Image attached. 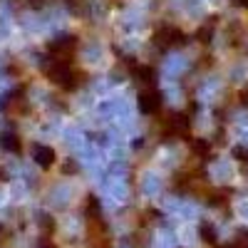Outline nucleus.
Wrapping results in <instances>:
<instances>
[{"label":"nucleus","mask_w":248,"mask_h":248,"mask_svg":"<svg viewBox=\"0 0 248 248\" xmlns=\"http://www.w3.org/2000/svg\"><path fill=\"white\" fill-rule=\"evenodd\" d=\"M47 77L50 82H55V85L65 87V90H75L77 82H82V75L72 72L70 65H65V62H55L52 67H47Z\"/></svg>","instance_id":"f257e3e1"},{"label":"nucleus","mask_w":248,"mask_h":248,"mask_svg":"<svg viewBox=\"0 0 248 248\" xmlns=\"http://www.w3.org/2000/svg\"><path fill=\"white\" fill-rule=\"evenodd\" d=\"M75 40L72 37H57V40H52L50 43V52H52V57H55V62H65V65H70V57L75 55Z\"/></svg>","instance_id":"f03ea898"},{"label":"nucleus","mask_w":248,"mask_h":248,"mask_svg":"<svg viewBox=\"0 0 248 248\" xmlns=\"http://www.w3.org/2000/svg\"><path fill=\"white\" fill-rule=\"evenodd\" d=\"M156 45H164V47H171V45H184V32L179 28H161L156 35Z\"/></svg>","instance_id":"7ed1b4c3"},{"label":"nucleus","mask_w":248,"mask_h":248,"mask_svg":"<svg viewBox=\"0 0 248 248\" xmlns=\"http://www.w3.org/2000/svg\"><path fill=\"white\" fill-rule=\"evenodd\" d=\"M159 107H161V94L156 90H149V92L139 94V109L144 114H154Z\"/></svg>","instance_id":"20e7f679"},{"label":"nucleus","mask_w":248,"mask_h":248,"mask_svg":"<svg viewBox=\"0 0 248 248\" xmlns=\"http://www.w3.org/2000/svg\"><path fill=\"white\" fill-rule=\"evenodd\" d=\"M32 159H35L43 169H47V167H52V161H55V152H52L50 147H40V144H37V147L32 149Z\"/></svg>","instance_id":"39448f33"},{"label":"nucleus","mask_w":248,"mask_h":248,"mask_svg":"<svg viewBox=\"0 0 248 248\" xmlns=\"http://www.w3.org/2000/svg\"><path fill=\"white\" fill-rule=\"evenodd\" d=\"M0 147L13 152V154H17L20 152V139L15 134H3V137H0Z\"/></svg>","instance_id":"423d86ee"},{"label":"nucleus","mask_w":248,"mask_h":248,"mask_svg":"<svg viewBox=\"0 0 248 248\" xmlns=\"http://www.w3.org/2000/svg\"><path fill=\"white\" fill-rule=\"evenodd\" d=\"M134 77H137V82H154V70L152 67H137Z\"/></svg>","instance_id":"0eeeda50"},{"label":"nucleus","mask_w":248,"mask_h":248,"mask_svg":"<svg viewBox=\"0 0 248 248\" xmlns=\"http://www.w3.org/2000/svg\"><path fill=\"white\" fill-rule=\"evenodd\" d=\"M201 236L206 243H214L216 241V233H214V226L211 223H201Z\"/></svg>","instance_id":"6e6552de"},{"label":"nucleus","mask_w":248,"mask_h":248,"mask_svg":"<svg viewBox=\"0 0 248 248\" xmlns=\"http://www.w3.org/2000/svg\"><path fill=\"white\" fill-rule=\"evenodd\" d=\"M231 246H233V248H248V231H241Z\"/></svg>","instance_id":"1a4fd4ad"},{"label":"nucleus","mask_w":248,"mask_h":248,"mask_svg":"<svg viewBox=\"0 0 248 248\" xmlns=\"http://www.w3.org/2000/svg\"><path fill=\"white\" fill-rule=\"evenodd\" d=\"M233 154H236L241 161H248V149H243V147H236V149H233Z\"/></svg>","instance_id":"9d476101"},{"label":"nucleus","mask_w":248,"mask_h":248,"mask_svg":"<svg viewBox=\"0 0 248 248\" xmlns=\"http://www.w3.org/2000/svg\"><path fill=\"white\" fill-rule=\"evenodd\" d=\"M233 5H238V8H248V0H231Z\"/></svg>","instance_id":"9b49d317"},{"label":"nucleus","mask_w":248,"mask_h":248,"mask_svg":"<svg viewBox=\"0 0 248 248\" xmlns=\"http://www.w3.org/2000/svg\"><path fill=\"white\" fill-rule=\"evenodd\" d=\"M241 97H243V102H246V105H248V90H246V92H243Z\"/></svg>","instance_id":"f8f14e48"},{"label":"nucleus","mask_w":248,"mask_h":248,"mask_svg":"<svg viewBox=\"0 0 248 248\" xmlns=\"http://www.w3.org/2000/svg\"><path fill=\"white\" fill-rule=\"evenodd\" d=\"M0 181H5V171L3 169H0Z\"/></svg>","instance_id":"ddd939ff"},{"label":"nucleus","mask_w":248,"mask_h":248,"mask_svg":"<svg viewBox=\"0 0 248 248\" xmlns=\"http://www.w3.org/2000/svg\"><path fill=\"white\" fill-rule=\"evenodd\" d=\"M221 248H233V246H221Z\"/></svg>","instance_id":"4468645a"},{"label":"nucleus","mask_w":248,"mask_h":248,"mask_svg":"<svg viewBox=\"0 0 248 248\" xmlns=\"http://www.w3.org/2000/svg\"><path fill=\"white\" fill-rule=\"evenodd\" d=\"M0 233H3V229H0Z\"/></svg>","instance_id":"2eb2a0df"}]
</instances>
